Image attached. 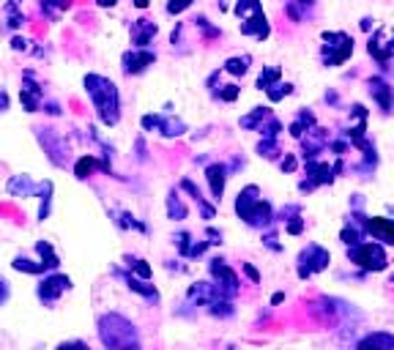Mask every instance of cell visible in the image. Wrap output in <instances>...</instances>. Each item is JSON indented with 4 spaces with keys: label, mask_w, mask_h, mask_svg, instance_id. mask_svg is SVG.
<instances>
[{
    "label": "cell",
    "mask_w": 394,
    "mask_h": 350,
    "mask_svg": "<svg viewBox=\"0 0 394 350\" xmlns=\"http://www.w3.org/2000/svg\"><path fill=\"white\" fill-rule=\"evenodd\" d=\"M85 88H88V93H91L104 124H115L118 121V91H115V85L104 80V77L91 74V77H85Z\"/></svg>",
    "instance_id": "6da1fadb"
},
{
    "label": "cell",
    "mask_w": 394,
    "mask_h": 350,
    "mask_svg": "<svg viewBox=\"0 0 394 350\" xmlns=\"http://www.w3.org/2000/svg\"><path fill=\"white\" fill-rule=\"evenodd\" d=\"M69 276H63V274H52V276H47L42 279V285H39V298L47 301V304H52V301H58V296H61L63 290H69Z\"/></svg>",
    "instance_id": "7a4b0ae2"
},
{
    "label": "cell",
    "mask_w": 394,
    "mask_h": 350,
    "mask_svg": "<svg viewBox=\"0 0 394 350\" xmlns=\"http://www.w3.org/2000/svg\"><path fill=\"white\" fill-rule=\"evenodd\" d=\"M20 99H22V107H25L28 112H36V110H39L42 88L33 83V74H30V71L25 74V85H22V91H20Z\"/></svg>",
    "instance_id": "3957f363"
},
{
    "label": "cell",
    "mask_w": 394,
    "mask_h": 350,
    "mask_svg": "<svg viewBox=\"0 0 394 350\" xmlns=\"http://www.w3.org/2000/svg\"><path fill=\"white\" fill-rule=\"evenodd\" d=\"M124 69L126 71H143L148 63H153V55L151 52H140V55H126L124 58Z\"/></svg>",
    "instance_id": "277c9868"
},
{
    "label": "cell",
    "mask_w": 394,
    "mask_h": 350,
    "mask_svg": "<svg viewBox=\"0 0 394 350\" xmlns=\"http://www.w3.org/2000/svg\"><path fill=\"white\" fill-rule=\"evenodd\" d=\"M93 167H96V159H93V156H83V159L77 162V170H74V173H77V178H85Z\"/></svg>",
    "instance_id": "5b68a950"
},
{
    "label": "cell",
    "mask_w": 394,
    "mask_h": 350,
    "mask_svg": "<svg viewBox=\"0 0 394 350\" xmlns=\"http://www.w3.org/2000/svg\"><path fill=\"white\" fill-rule=\"evenodd\" d=\"M44 11H52V8H69V0H42Z\"/></svg>",
    "instance_id": "8992f818"
},
{
    "label": "cell",
    "mask_w": 394,
    "mask_h": 350,
    "mask_svg": "<svg viewBox=\"0 0 394 350\" xmlns=\"http://www.w3.org/2000/svg\"><path fill=\"white\" fill-rule=\"evenodd\" d=\"M189 3H192V0H173V3L167 6V11H170V14H175V11H181V8H187Z\"/></svg>",
    "instance_id": "52a82bcc"
},
{
    "label": "cell",
    "mask_w": 394,
    "mask_h": 350,
    "mask_svg": "<svg viewBox=\"0 0 394 350\" xmlns=\"http://www.w3.org/2000/svg\"><path fill=\"white\" fill-rule=\"evenodd\" d=\"M228 69H230V71H236V74H238V71H244L247 66H244V61H230V63H228Z\"/></svg>",
    "instance_id": "ba28073f"
},
{
    "label": "cell",
    "mask_w": 394,
    "mask_h": 350,
    "mask_svg": "<svg viewBox=\"0 0 394 350\" xmlns=\"http://www.w3.org/2000/svg\"><path fill=\"white\" fill-rule=\"evenodd\" d=\"M134 3H137V6H140V8H143V6H148V0H134Z\"/></svg>",
    "instance_id": "9c48e42d"
},
{
    "label": "cell",
    "mask_w": 394,
    "mask_h": 350,
    "mask_svg": "<svg viewBox=\"0 0 394 350\" xmlns=\"http://www.w3.org/2000/svg\"><path fill=\"white\" fill-rule=\"evenodd\" d=\"M99 3H102V6H112V3H115V0H99Z\"/></svg>",
    "instance_id": "30bf717a"
}]
</instances>
